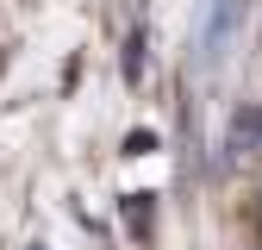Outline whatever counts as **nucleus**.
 Returning a JSON list of instances; mask_svg holds the SVG:
<instances>
[]
</instances>
